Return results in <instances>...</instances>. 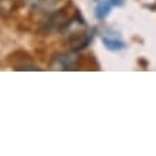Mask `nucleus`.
Returning a JSON list of instances; mask_svg holds the SVG:
<instances>
[{"label": "nucleus", "mask_w": 156, "mask_h": 156, "mask_svg": "<svg viewBox=\"0 0 156 156\" xmlns=\"http://www.w3.org/2000/svg\"><path fill=\"white\" fill-rule=\"evenodd\" d=\"M13 10L12 0H0V14H5V12Z\"/></svg>", "instance_id": "obj_4"}, {"label": "nucleus", "mask_w": 156, "mask_h": 156, "mask_svg": "<svg viewBox=\"0 0 156 156\" xmlns=\"http://www.w3.org/2000/svg\"><path fill=\"white\" fill-rule=\"evenodd\" d=\"M103 43H105V46H106L109 50H120V49L125 48V43H123L122 40L116 39V37L103 36Z\"/></svg>", "instance_id": "obj_3"}, {"label": "nucleus", "mask_w": 156, "mask_h": 156, "mask_svg": "<svg viewBox=\"0 0 156 156\" xmlns=\"http://www.w3.org/2000/svg\"><path fill=\"white\" fill-rule=\"evenodd\" d=\"M123 5V0H102L98 7H96V16L98 19L103 20L105 17H108V14L110 13V10L113 7H118V6Z\"/></svg>", "instance_id": "obj_2"}, {"label": "nucleus", "mask_w": 156, "mask_h": 156, "mask_svg": "<svg viewBox=\"0 0 156 156\" xmlns=\"http://www.w3.org/2000/svg\"><path fill=\"white\" fill-rule=\"evenodd\" d=\"M77 65H79V56L76 53H60L52 59L50 69L52 70H73Z\"/></svg>", "instance_id": "obj_1"}]
</instances>
